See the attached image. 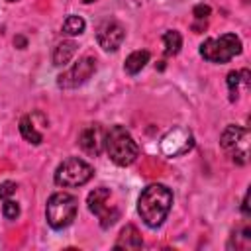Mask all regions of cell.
<instances>
[{
    "label": "cell",
    "instance_id": "obj_8",
    "mask_svg": "<svg viewBox=\"0 0 251 251\" xmlns=\"http://www.w3.org/2000/svg\"><path fill=\"white\" fill-rule=\"evenodd\" d=\"M110 196H112L110 188H104V186L94 188V190L86 196L88 210H90L94 216L100 218V226H102L104 229L112 227V226L116 224V220L120 218L118 208H112V206H110Z\"/></svg>",
    "mask_w": 251,
    "mask_h": 251
},
{
    "label": "cell",
    "instance_id": "obj_5",
    "mask_svg": "<svg viewBox=\"0 0 251 251\" xmlns=\"http://www.w3.org/2000/svg\"><path fill=\"white\" fill-rule=\"evenodd\" d=\"M92 175H94V169H92L86 161H82V159H78V157H69V159H65V161L55 169L53 180H55V184H59V186L75 188V186L86 184V182L92 178Z\"/></svg>",
    "mask_w": 251,
    "mask_h": 251
},
{
    "label": "cell",
    "instance_id": "obj_23",
    "mask_svg": "<svg viewBox=\"0 0 251 251\" xmlns=\"http://www.w3.org/2000/svg\"><path fill=\"white\" fill-rule=\"evenodd\" d=\"M8 2H16V0H8Z\"/></svg>",
    "mask_w": 251,
    "mask_h": 251
},
{
    "label": "cell",
    "instance_id": "obj_14",
    "mask_svg": "<svg viewBox=\"0 0 251 251\" xmlns=\"http://www.w3.org/2000/svg\"><path fill=\"white\" fill-rule=\"evenodd\" d=\"M147 63H149V51L139 49V51H133V53L127 55V59L124 63V71L127 75H137Z\"/></svg>",
    "mask_w": 251,
    "mask_h": 251
},
{
    "label": "cell",
    "instance_id": "obj_22",
    "mask_svg": "<svg viewBox=\"0 0 251 251\" xmlns=\"http://www.w3.org/2000/svg\"><path fill=\"white\" fill-rule=\"evenodd\" d=\"M84 4H92V2H96V0H82Z\"/></svg>",
    "mask_w": 251,
    "mask_h": 251
},
{
    "label": "cell",
    "instance_id": "obj_12",
    "mask_svg": "<svg viewBox=\"0 0 251 251\" xmlns=\"http://www.w3.org/2000/svg\"><path fill=\"white\" fill-rule=\"evenodd\" d=\"M116 249H141L143 247V239H141V233L137 231L135 226L127 224L126 227H122L116 243H114Z\"/></svg>",
    "mask_w": 251,
    "mask_h": 251
},
{
    "label": "cell",
    "instance_id": "obj_4",
    "mask_svg": "<svg viewBox=\"0 0 251 251\" xmlns=\"http://www.w3.org/2000/svg\"><path fill=\"white\" fill-rule=\"evenodd\" d=\"M239 53H241V39L235 33H224L220 37H210L202 41L200 45V57L216 65L227 63Z\"/></svg>",
    "mask_w": 251,
    "mask_h": 251
},
{
    "label": "cell",
    "instance_id": "obj_7",
    "mask_svg": "<svg viewBox=\"0 0 251 251\" xmlns=\"http://www.w3.org/2000/svg\"><path fill=\"white\" fill-rule=\"evenodd\" d=\"M96 71V57L94 55H82L76 63H73L71 69H67L65 73H61L57 76V86L71 90V88H78L80 84H84Z\"/></svg>",
    "mask_w": 251,
    "mask_h": 251
},
{
    "label": "cell",
    "instance_id": "obj_1",
    "mask_svg": "<svg viewBox=\"0 0 251 251\" xmlns=\"http://www.w3.org/2000/svg\"><path fill=\"white\" fill-rule=\"evenodd\" d=\"M173 206V192L171 188H167L165 184H149L147 188H143V192L139 194L137 200V214L143 220V224L151 229L159 227Z\"/></svg>",
    "mask_w": 251,
    "mask_h": 251
},
{
    "label": "cell",
    "instance_id": "obj_9",
    "mask_svg": "<svg viewBox=\"0 0 251 251\" xmlns=\"http://www.w3.org/2000/svg\"><path fill=\"white\" fill-rule=\"evenodd\" d=\"M194 147V137L188 127L176 126L169 129L161 139V151L167 157H180Z\"/></svg>",
    "mask_w": 251,
    "mask_h": 251
},
{
    "label": "cell",
    "instance_id": "obj_20",
    "mask_svg": "<svg viewBox=\"0 0 251 251\" xmlns=\"http://www.w3.org/2000/svg\"><path fill=\"white\" fill-rule=\"evenodd\" d=\"M16 182H12V180H4V182H0V198L2 200H6V198H10L14 192H16Z\"/></svg>",
    "mask_w": 251,
    "mask_h": 251
},
{
    "label": "cell",
    "instance_id": "obj_17",
    "mask_svg": "<svg viewBox=\"0 0 251 251\" xmlns=\"http://www.w3.org/2000/svg\"><path fill=\"white\" fill-rule=\"evenodd\" d=\"M163 47H165V55H176L182 47V35L176 29H169L163 33Z\"/></svg>",
    "mask_w": 251,
    "mask_h": 251
},
{
    "label": "cell",
    "instance_id": "obj_21",
    "mask_svg": "<svg viewBox=\"0 0 251 251\" xmlns=\"http://www.w3.org/2000/svg\"><path fill=\"white\" fill-rule=\"evenodd\" d=\"M210 6L208 4H196L194 6V10H192V16L196 18V20H200V22H204L208 16H210Z\"/></svg>",
    "mask_w": 251,
    "mask_h": 251
},
{
    "label": "cell",
    "instance_id": "obj_3",
    "mask_svg": "<svg viewBox=\"0 0 251 251\" xmlns=\"http://www.w3.org/2000/svg\"><path fill=\"white\" fill-rule=\"evenodd\" d=\"M76 210H78V202L73 194L55 192V194L49 196L47 206H45L47 224L53 229H63V227L73 224V220L76 218Z\"/></svg>",
    "mask_w": 251,
    "mask_h": 251
},
{
    "label": "cell",
    "instance_id": "obj_15",
    "mask_svg": "<svg viewBox=\"0 0 251 251\" xmlns=\"http://www.w3.org/2000/svg\"><path fill=\"white\" fill-rule=\"evenodd\" d=\"M249 84V71L243 69V71H229L227 73V88H229V100L235 102L237 100V94H239V84Z\"/></svg>",
    "mask_w": 251,
    "mask_h": 251
},
{
    "label": "cell",
    "instance_id": "obj_16",
    "mask_svg": "<svg viewBox=\"0 0 251 251\" xmlns=\"http://www.w3.org/2000/svg\"><path fill=\"white\" fill-rule=\"evenodd\" d=\"M20 133H22V137H24L25 141H29V143H33V145H39V143L43 141V135H41V131H37V127H35L31 116H24V118L20 120Z\"/></svg>",
    "mask_w": 251,
    "mask_h": 251
},
{
    "label": "cell",
    "instance_id": "obj_11",
    "mask_svg": "<svg viewBox=\"0 0 251 251\" xmlns=\"http://www.w3.org/2000/svg\"><path fill=\"white\" fill-rule=\"evenodd\" d=\"M104 133H106V131L102 129L100 124H90V126H86V127L80 131V135H78V145H80V149H82L86 155H92V157L100 155L102 149H104Z\"/></svg>",
    "mask_w": 251,
    "mask_h": 251
},
{
    "label": "cell",
    "instance_id": "obj_10",
    "mask_svg": "<svg viewBox=\"0 0 251 251\" xmlns=\"http://www.w3.org/2000/svg\"><path fill=\"white\" fill-rule=\"evenodd\" d=\"M126 39V29L118 20H104L96 27V41L104 51H118Z\"/></svg>",
    "mask_w": 251,
    "mask_h": 251
},
{
    "label": "cell",
    "instance_id": "obj_19",
    "mask_svg": "<svg viewBox=\"0 0 251 251\" xmlns=\"http://www.w3.org/2000/svg\"><path fill=\"white\" fill-rule=\"evenodd\" d=\"M2 214L6 220H16L20 216V204L14 202L12 198H6L4 204H2Z\"/></svg>",
    "mask_w": 251,
    "mask_h": 251
},
{
    "label": "cell",
    "instance_id": "obj_18",
    "mask_svg": "<svg viewBox=\"0 0 251 251\" xmlns=\"http://www.w3.org/2000/svg\"><path fill=\"white\" fill-rule=\"evenodd\" d=\"M84 27H86V22H84L80 16H75V14L67 16V20L63 22V33H67V35H71V37L80 35V33L84 31Z\"/></svg>",
    "mask_w": 251,
    "mask_h": 251
},
{
    "label": "cell",
    "instance_id": "obj_13",
    "mask_svg": "<svg viewBox=\"0 0 251 251\" xmlns=\"http://www.w3.org/2000/svg\"><path fill=\"white\" fill-rule=\"evenodd\" d=\"M75 53H76V43H75V41L69 39V41L57 43L55 49H53V65H55V67L67 65V63L75 57Z\"/></svg>",
    "mask_w": 251,
    "mask_h": 251
},
{
    "label": "cell",
    "instance_id": "obj_2",
    "mask_svg": "<svg viewBox=\"0 0 251 251\" xmlns=\"http://www.w3.org/2000/svg\"><path fill=\"white\" fill-rule=\"evenodd\" d=\"M104 149L118 167H127L139 157V145L124 126H112L104 133Z\"/></svg>",
    "mask_w": 251,
    "mask_h": 251
},
{
    "label": "cell",
    "instance_id": "obj_6",
    "mask_svg": "<svg viewBox=\"0 0 251 251\" xmlns=\"http://www.w3.org/2000/svg\"><path fill=\"white\" fill-rule=\"evenodd\" d=\"M220 145L231 155V159L237 165L247 163V155H249V131L247 127L241 126H227L220 137Z\"/></svg>",
    "mask_w": 251,
    "mask_h": 251
}]
</instances>
